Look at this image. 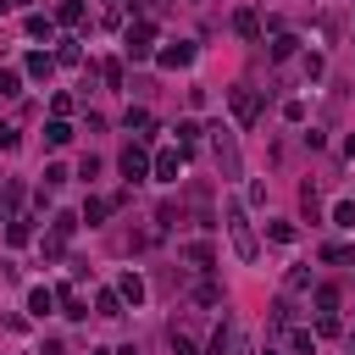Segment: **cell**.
<instances>
[{
  "label": "cell",
  "mask_w": 355,
  "mask_h": 355,
  "mask_svg": "<svg viewBox=\"0 0 355 355\" xmlns=\"http://www.w3.org/2000/svg\"><path fill=\"white\" fill-rule=\"evenodd\" d=\"M222 222H227L233 255H239V261H261V239H255V227H250V211H244L239 200H227V205H222Z\"/></svg>",
  "instance_id": "obj_1"
},
{
  "label": "cell",
  "mask_w": 355,
  "mask_h": 355,
  "mask_svg": "<svg viewBox=\"0 0 355 355\" xmlns=\"http://www.w3.org/2000/svg\"><path fill=\"white\" fill-rule=\"evenodd\" d=\"M227 105H233V122H239V128H255V122H261V89L233 83V89H227Z\"/></svg>",
  "instance_id": "obj_2"
},
{
  "label": "cell",
  "mask_w": 355,
  "mask_h": 355,
  "mask_svg": "<svg viewBox=\"0 0 355 355\" xmlns=\"http://www.w3.org/2000/svg\"><path fill=\"white\" fill-rule=\"evenodd\" d=\"M211 155L222 166V178H244V161H239V139L227 128H211Z\"/></svg>",
  "instance_id": "obj_3"
},
{
  "label": "cell",
  "mask_w": 355,
  "mask_h": 355,
  "mask_svg": "<svg viewBox=\"0 0 355 355\" xmlns=\"http://www.w3.org/2000/svg\"><path fill=\"white\" fill-rule=\"evenodd\" d=\"M116 166H122V178H128V189H133V183H144V178H150V166H155V155H150V150H144V144L133 139V144H122V155H116Z\"/></svg>",
  "instance_id": "obj_4"
},
{
  "label": "cell",
  "mask_w": 355,
  "mask_h": 355,
  "mask_svg": "<svg viewBox=\"0 0 355 355\" xmlns=\"http://www.w3.org/2000/svg\"><path fill=\"white\" fill-rule=\"evenodd\" d=\"M166 344H172V355H205L200 327H194L189 316H172V322H166Z\"/></svg>",
  "instance_id": "obj_5"
},
{
  "label": "cell",
  "mask_w": 355,
  "mask_h": 355,
  "mask_svg": "<svg viewBox=\"0 0 355 355\" xmlns=\"http://www.w3.org/2000/svg\"><path fill=\"white\" fill-rule=\"evenodd\" d=\"M150 39H155V22H133V28L122 33V50H128L133 61H150V55H155V44H150Z\"/></svg>",
  "instance_id": "obj_6"
},
{
  "label": "cell",
  "mask_w": 355,
  "mask_h": 355,
  "mask_svg": "<svg viewBox=\"0 0 355 355\" xmlns=\"http://www.w3.org/2000/svg\"><path fill=\"white\" fill-rule=\"evenodd\" d=\"M72 227H78V216H72V211H55V216H50V233H44V255H61L67 239H72Z\"/></svg>",
  "instance_id": "obj_7"
},
{
  "label": "cell",
  "mask_w": 355,
  "mask_h": 355,
  "mask_svg": "<svg viewBox=\"0 0 355 355\" xmlns=\"http://www.w3.org/2000/svg\"><path fill=\"white\" fill-rule=\"evenodd\" d=\"M183 155H189V150H178V144H172V150H155V166H150V178H161V183H178V178H183Z\"/></svg>",
  "instance_id": "obj_8"
},
{
  "label": "cell",
  "mask_w": 355,
  "mask_h": 355,
  "mask_svg": "<svg viewBox=\"0 0 355 355\" xmlns=\"http://www.w3.org/2000/svg\"><path fill=\"white\" fill-rule=\"evenodd\" d=\"M50 72H55V55H50V50H28V55H22V78L50 83Z\"/></svg>",
  "instance_id": "obj_9"
},
{
  "label": "cell",
  "mask_w": 355,
  "mask_h": 355,
  "mask_svg": "<svg viewBox=\"0 0 355 355\" xmlns=\"http://www.w3.org/2000/svg\"><path fill=\"white\" fill-rule=\"evenodd\" d=\"M55 305H61V316H67V322H83V316H89V300H83V288H78V283H67V288L55 294Z\"/></svg>",
  "instance_id": "obj_10"
},
{
  "label": "cell",
  "mask_w": 355,
  "mask_h": 355,
  "mask_svg": "<svg viewBox=\"0 0 355 355\" xmlns=\"http://www.w3.org/2000/svg\"><path fill=\"white\" fill-rule=\"evenodd\" d=\"M155 61H161L166 72H178V67H194V44H189V39H178V44H166V50H155Z\"/></svg>",
  "instance_id": "obj_11"
},
{
  "label": "cell",
  "mask_w": 355,
  "mask_h": 355,
  "mask_svg": "<svg viewBox=\"0 0 355 355\" xmlns=\"http://www.w3.org/2000/svg\"><path fill=\"white\" fill-rule=\"evenodd\" d=\"M178 255H183V261H189V266H194V272H211V266H216V250H211V244H205V239H194V244H183V250H178Z\"/></svg>",
  "instance_id": "obj_12"
},
{
  "label": "cell",
  "mask_w": 355,
  "mask_h": 355,
  "mask_svg": "<svg viewBox=\"0 0 355 355\" xmlns=\"http://www.w3.org/2000/svg\"><path fill=\"white\" fill-rule=\"evenodd\" d=\"M111 211H116V205H111L105 194H89V200H83V211H78V222H89V227H100V222H105Z\"/></svg>",
  "instance_id": "obj_13"
},
{
  "label": "cell",
  "mask_w": 355,
  "mask_h": 355,
  "mask_svg": "<svg viewBox=\"0 0 355 355\" xmlns=\"http://www.w3.org/2000/svg\"><path fill=\"white\" fill-rule=\"evenodd\" d=\"M116 294H122V305L139 311V305H144V277H139V272H122V277H116Z\"/></svg>",
  "instance_id": "obj_14"
},
{
  "label": "cell",
  "mask_w": 355,
  "mask_h": 355,
  "mask_svg": "<svg viewBox=\"0 0 355 355\" xmlns=\"http://www.w3.org/2000/svg\"><path fill=\"white\" fill-rule=\"evenodd\" d=\"M189 294H194V300H200V305H222V283H216V277H211V272H200V277H194V288H189Z\"/></svg>",
  "instance_id": "obj_15"
},
{
  "label": "cell",
  "mask_w": 355,
  "mask_h": 355,
  "mask_svg": "<svg viewBox=\"0 0 355 355\" xmlns=\"http://www.w3.org/2000/svg\"><path fill=\"white\" fill-rule=\"evenodd\" d=\"M233 33H239V39H261V11H250V6L233 11Z\"/></svg>",
  "instance_id": "obj_16"
},
{
  "label": "cell",
  "mask_w": 355,
  "mask_h": 355,
  "mask_svg": "<svg viewBox=\"0 0 355 355\" xmlns=\"http://www.w3.org/2000/svg\"><path fill=\"white\" fill-rule=\"evenodd\" d=\"M22 33H28V39H44V44H50V33H55V22H50L44 11H28V17H22Z\"/></svg>",
  "instance_id": "obj_17"
},
{
  "label": "cell",
  "mask_w": 355,
  "mask_h": 355,
  "mask_svg": "<svg viewBox=\"0 0 355 355\" xmlns=\"http://www.w3.org/2000/svg\"><path fill=\"white\" fill-rule=\"evenodd\" d=\"M28 311H33L39 322H44V316L55 311V288H44V283H39V288H28Z\"/></svg>",
  "instance_id": "obj_18"
},
{
  "label": "cell",
  "mask_w": 355,
  "mask_h": 355,
  "mask_svg": "<svg viewBox=\"0 0 355 355\" xmlns=\"http://www.w3.org/2000/svg\"><path fill=\"white\" fill-rule=\"evenodd\" d=\"M294 50H300V39H294V33H283V28H277V33H272V44H266V55H272V61H288Z\"/></svg>",
  "instance_id": "obj_19"
},
{
  "label": "cell",
  "mask_w": 355,
  "mask_h": 355,
  "mask_svg": "<svg viewBox=\"0 0 355 355\" xmlns=\"http://www.w3.org/2000/svg\"><path fill=\"white\" fill-rule=\"evenodd\" d=\"M44 144H50V150H67V144H72V122L50 116V128H44Z\"/></svg>",
  "instance_id": "obj_20"
},
{
  "label": "cell",
  "mask_w": 355,
  "mask_h": 355,
  "mask_svg": "<svg viewBox=\"0 0 355 355\" xmlns=\"http://www.w3.org/2000/svg\"><path fill=\"white\" fill-rule=\"evenodd\" d=\"M122 122H128V133H139V139H150V128H155L144 105H128V116H122Z\"/></svg>",
  "instance_id": "obj_21"
},
{
  "label": "cell",
  "mask_w": 355,
  "mask_h": 355,
  "mask_svg": "<svg viewBox=\"0 0 355 355\" xmlns=\"http://www.w3.org/2000/svg\"><path fill=\"white\" fill-rule=\"evenodd\" d=\"M172 133H178V150H194V144H200V133H205V128H200V122H194V116H183V122H178V128H172Z\"/></svg>",
  "instance_id": "obj_22"
},
{
  "label": "cell",
  "mask_w": 355,
  "mask_h": 355,
  "mask_svg": "<svg viewBox=\"0 0 355 355\" xmlns=\"http://www.w3.org/2000/svg\"><path fill=\"white\" fill-rule=\"evenodd\" d=\"M94 311H100V316H122L128 305H122V294H116V288H100V294H94Z\"/></svg>",
  "instance_id": "obj_23"
},
{
  "label": "cell",
  "mask_w": 355,
  "mask_h": 355,
  "mask_svg": "<svg viewBox=\"0 0 355 355\" xmlns=\"http://www.w3.org/2000/svg\"><path fill=\"white\" fill-rule=\"evenodd\" d=\"M288 349L294 355H316V333L311 327H288Z\"/></svg>",
  "instance_id": "obj_24"
},
{
  "label": "cell",
  "mask_w": 355,
  "mask_h": 355,
  "mask_svg": "<svg viewBox=\"0 0 355 355\" xmlns=\"http://www.w3.org/2000/svg\"><path fill=\"white\" fill-rule=\"evenodd\" d=\"M55 67H83V44H78V39H61V50H55Z\"/></svg>",
  "instance_id": "obj_25"
},
{
  "label": "cell",
  "mask_w": 355,
  "mask_h": 355,
  "mask_svg": "<svg viewBox=\"0 0 355 355\" xmlns=\"http://www.w3.org/2000/svg\"><path fill=\"white\" fill-rule=\"evenodd\" d=\"M17 205H22V183L11 178V183H0V211H6V216H17Z\"/></svg>",
  "instance_id": "obj_26"
},
{
  "label": "cell",
  "mask_w": 355,
  "mask_h": 355,
  "mask_svg": "<svg viewBox=\"0 0 355 355\" xmlns=\"http://www.w3.org/2000/svg\"><path fill=\"white\" fill-rule=\"evenodd\" d=\"M338 311V288L333 283H316V316H333Z\"/></svg>",
  "instance_id": "obj_27"
},
{
  "label": "cell",
  "mask_w": 355,
  "mask_h": 355,
  "mask_svg": "<svg viewBox=\"0 0 355 355\" xmlns=\"http://www.w3.org/2000/svg\"><path fill=\"white\" fill-rule=\"evenodd\" d=\"M55 22L78 28V22H83V0H61V6H55Z\"/></svg>",
  "instance_id": "obj_28"
},
{
  "label": "cell",
  "mask_w": 355,
  "mask_h": 355,
  "mask_svg": "<svg viewBox=\"0 0 355 355\" xmlns=\"http://www.w3.org/2000/svg\"><path fill=\"white\" fill-rule=\"evenodd\" d=\"M300 211H305V222H322V200H316V189H311V183L300 189Z\"/></svg>",
  "instance_id": "obj_29"
},
{
  "label": "cell",
  "mask_w": 355,
  "mask_h": 355,
  "mask_svg": "<svg viewBox=\"0 0 355 355\" xmlns=\"http://www.w3.org/2000/svg\"><path fill=\"white\" fill-rule=\"evenodd\" d=\"M266 239H272V244H294L300 227H294V222H266Z\"/></svg>",
  "instance_id": "obj_30"
},
{
  "label": "cell",
  "mask_w": 355,
  "mask_h": 355,
  "mask_svg": "<svg viewBox=\"0 0 355 355\" xmlns=\"http://www.w3.org/2000/svg\"><path fill=\"white\" fill-rule=\"evenodd\" d=\"M11 94H22V72L17 67H0V100H11Z\"/></svg>",
  "instance_id": "obj_31"
},
{
  "label": "cell",
  "mask_w": 355,
  "mask_h": 355,
  "mask_svg": "<svg viewBox=\"0 0 355 355\" xmlns=\"http://www.w3.org/2000/svg\"><path fill=\"white\" fill-rule=\"evenodd\" d=\"M6 239H11V244H28V239H33V222H28V216H11Z\"/></svg>",
  "instance_id": "obj_32"
},
{
  "label": "cell",
  "mask_w": 355,
  "mask_h": 355,
  "mask_svg": "<svg viewBox=\"0 0 355 355\" xmlns=\"http://www.w3.org/2000/svg\"><path fill=\"white\" fill-rule=\"evenodd\" d=\"M67 178H72V172H67V166H61V161H50V166H44V189H61V183H67Z\"/></svg>",
  "instance_id": "obj_33"
},
{
  "label": "cell",
  "mask_w": 355,
  "mask_h": 355,
  "mask_svg": "<svg viewBox=\"0 0 355 355\" xmlns=\"http://www.w3.org/2000/svg\"><path fill=\"white\" fill-rule=\"evenodd\" d=\"M311 288V272L305 266H288V294H305Z\"/></svg>",
  "instance_id": "obj_34"
},
{
  "label": "cell",
  "mask_w": 355,
  "mask_h": 355,
  "mask_svg": "<svg viewBox=\"0 0 355 355\" xmlns=\"http://www.w3.org/2000/svg\"><path fill=\"white\" fill-rule=\"evenodd\" d=\"M294 322V305L288 300H272V327H288Z\"/></svg>",
  "instance_id": "obj_35"
},
{
  "label": "cell",
  "mask_w": 355,
  "mask_h": 355,
  "mask_svg": "<svg viewBox=\"0 0 355 355\" xmlns=\"http://www.w3.org/2000/svg\"><path fill=\"white\" fill-rule=\"evenodd\" d=\"M333 222H338V227H355V200H338V205H333Z\"/></svg>",
  "instance_id": "obj_36"
},
{
  "label": "cell",
  "mask_w": 355,
  "mask_h": 355,
  "mask_svg": "<svg viewBox=\"0 0 355 355\" xmlns=\"http://www.w3.org/2000/svg\"><path fill=\"white\" fill-rule=\"evenodd\" d=\"M100 78H105L111 89H122V61H100Z\"/></svg>",
  "instance_id": "obj_37"
},
{
  "label": "cell",
  "mask_w": 355,
  "mask_h": 355,
  "mask_svg": "<svg viewBox=\"0 0 355 355\" xmlns=\"http://www.w3.org/2000/svg\"><path fill=\"white\" fill-rule=\"evenodd\" d=\"M322 72H327V61H322V55H316V50H311V55H305V78H311V83H316V78H322Z\"/></svg>",
  "instance_id": "obj_38"
},
{
  "label": "cell",
  "mask_w": 355,
  "mask_h": 355,
  "mask_svg": "<svg viewBox=\"0 0 355 355\" xmlns=\"http://www.w3.org/2000/svg\"><path fill=\"white\" fill-rule=\"evenodd\" d=\"M17 144H22V128L6 122V128H0V150H17Z\"/></svg>",
  "instance_id": "obj_39"
},
{
  "label": "cell",
  "mask_w": 355,
  "mask_h": 355,
  "mask_svg": "<svg viewBox=\"0 0 355 355\" xmlns=\"http://www.w3.org/2000/svg\"><path fill=\"white\" fill-rule=\"evenodd\" d=\"M50 111H55V116L67 122V116H72V94H55V100H50Z\"/></svg>",
  "instance_id": "obj_40"
},
{
  "label": "cell",
  "mask_w": 355,
  "mask_h": 355,
  "mask_svg": "<svg viewBox=\"0 0 355 355\" xmlns=\"http://www.w3.org/2000/svg\"><path fill=\"white\" fill-rule=\"evenodd\" d=\"M344 155H349V161H355V133H349V139H344Z\"/></svg>",
  "instance_id": "obj_41"
},
{
  "label": "cell",
  "mask_w": 355,
  "mask_h": 355,
  "mask_svg": "<svg viewBox=\"0 0 355 355\" xmlns=\"http://www.w3.org/2000/svg\"><path fill=\"white\" fill-rule=\"evenodd\" d=\"M116 355H139V349H133V344H128V349H116Z\"/></svg>",
  "instance_id": "obj_42"
},
{
  "label": "cell",
  "mask_w": 355,
  "mask_h": 355,
  "mask_svg": "<svg viewBox=\"0 0 355 355\" xmlns=\"http://www.w3.org/2000/svg\"><path fill=\"white\" fill-rule=\"evenodd\" d=\"M261 355H283V349H272V344H266V349H261Z\"/></svg>",
  "instance_id": "obj_43"
},
{
  "label": "cell",
  "mask_w": 355,
  "mask_h": 355,
  "mask_svg": "<svg viewBox=\"0 0 355 355\" xmlns=\"http://www.w3.org/2000/svg\"><path fill=\"white\" fill-rule=\"evenodd\" d=\"M11 6H28V0H11Z\"/></svg>",
  "instance_id": "obj_44"
},
{
  "label": "cell",
  "mask_w": 355,
  "mask_h": 355,
  "mask_svg": "<svg viewBox=\"0 0 355 355\" xmlns=\"http://www.w3.org/2000/svg\"><path fill=\"white\" fill-rule=\"evenodd\" d=\"M6 6H11V0H0V11H6Z\"/></svg>",
  "instance_id": "obj_45"
},
{
  "label": "cell",
  "mask_w": 355,
  "mask_h": 355,
  "mask_svg": "<svg viewBox=\"0 0 355 355\" xmlns=\"http://www.w3.org/2000/svg\"><path fill=\"white\" fill-rule=\"evenodd\" d=\"M349 344H355V333H349Z\"/></svg>",
  "instance_id": "obj_46"
}]
</instances>
